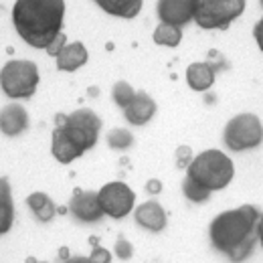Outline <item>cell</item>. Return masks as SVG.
Wrapping results in <instances>:
<instances>
[{
  "mask_svg": "<svg viewBox=\"0 0 263 263\" xmlns=\"http://www.w3.org/2000/svg\"><path fill=\"white\" fill-rule=\"evenodd\" d=\"M259 219L261 211L253 204L223 211L209 225L211 245L233 263L245 261L259 241Z\"/></svg>",
  "mask_w": 263,
  "mask_h": 263,
  "instance_id": "6da1fadb",
  "label": "cell"
},
{
  "mask_svg": "<svg viewBox=\"0 0 263 263\" xmlns=\"http://www.w3.org/2000/svg\"><path fill=\"white\" fill-rule=\"evenodd\" d=\"M51 134V154L61 164H71L98 144L101 118L89 107L75 109L69 116L59 114Z\"/></svg>",
  "mask_w": 263,
  "mask_h": 263,
  "instance_id": "7a4b0ae2",
  "label": "cell"
},
{
  "mask_svg": "<svg viewBox=\"0 0 263 263\" xmlns=\"http://www.w3.org/2000/svg\"><path fill=\"white\" fill-rule=\"evenodd\" d=\"M63 0H18L12 6V23L21 39L34 49H45L61 34Z\"/></svg>",
  "mask_w": 263,
  "mask_h": 263,
  "instance_id": "3957f363",
  "label": "cell"
},
{
  "mask_svg": "<svg viewBox=\"0 0 263 263\" xmlns=\"http://www.w3.org/2000/svg\"><path fill=\"white\" fill-rule=\"evenodd\" d=\"M235 176V164L229 156L221 150H204L193 158L186 168V176L197 186L215 193L229 184Z\"/></svg>",
  "mask_w": 263,
  "mask_h": 263,
  "instance_id": "277c9868",
  "label": "cell"
},
{
  "mask_svg": "<svg viewBox=\"0 0 263 263\" xmlns=\"http://www.w3.org/2000/svg\"><path fill=\"white\" fill-rule=\"evenodd\" d=\"M41 81L39 67L33 61L21 59V61H8L0 71V85L2 91L10 99L31 98L36 91V85Z\"/></svg>",
  "mask_w": 263,
  "mask_h": 263,
  "instance_id": "5b68a950",
  "label": "cell"
},
{
  "mask_svg": "<svg viewBox=\"0 0 263 263\" xmlns=\"http://www.w3.org/2000/svg\"><path fill=\"white\" fill-rule=\"evenodd\" d=\"M225 146L233 152L255 150L263 144V124L255 114H239L231 118L223 132Z\"/></svg>",
  "mask_w": 263,
  "mask_h": 263,
  "instance_id": "8992f818",
  "label": "cell"
},
{
  "mask_svg": "<svg viewBox=\"0 0 263 263\" xmlns=\"http://www.w3.org/2000/svg\"><path fill=\"white\" fill-rule=\"evenodd\" d=\"M245 10V0H197L195 23L200 29H227Z\"/></svg>",
  "mask_w": 263,
  "mask_h": 263,
  "instance_id": "52a82bcc",
  "label": "cell"
},
{
  "mask_svg": "<svg viewBox=\"0 0 263 263\" xmlns=\"http://www.w3.org/2000/svg\"><path fill=\"white\" fill-rule=\"evenodd\" d=\"M99 204L101 211L111 217V219H124L126 215H130L134 211V202H136V193L132 191L126 182H107L98 191Z\"/></svg>",
  "mask_w": 263,
  "mask_h": 263,
  "instance_id": "ba28073f",
  "label": "cell"
},
{
  "mask_svg": "<svg viewBox=\"0 0 263 263\" xmlns=\"http://www.w3.org/2000/svg\"><path fill=\"white\" fill-rule=\"evenodd\" d=\"M69 213L77 221H81V223H98V221H101V217L105 215L101 211L98 193L81 191V189H75L73 197L69 200Z\"/></svg>",
  "mask_w": 263,
  "mask_h": 263,
  "instance_id": "9c48e42d",
  "label": "cell"
},
{
  "mask_svg": "<svg viewBox=\"0 0 263 263\" xmlns=\"http://www.w3.org/2000/svg\"><path fill=\"white\" fill-rule=\"evenodd\" d=\"M195 10H197V0H160L156 8L158 18L162 23L178 29L195 21Z\"/></svg>",
  "mask_w": 263,
  "mask_h": 263,
  "instance_id": "30bf717a",
  "label": "cell"
},
{
  "mask_svg": "<svg viewBox=\"0 0 263 263\" xmlns=\"http://www.w3.org/2000/svg\"><path fill=\"white\" fill-rule=\"evenodd\" d=\"M134 219L142 229L150 231V233H160L168 225L166 211L156 200H148V202H142L140 206H136Z\"/></svg>",
  "mask_w": 263,
  "mask_h": 263,
  "instance_id": "8fae6325",
  "label": "cell"
},
{
  "mask_svg": "<svg viewBox=\"0 0 263 263\" xmlns=\"http://www.w3.org/2000/svg\"><path fill=\"white\" fill-rule=\"evenodd\" d=\"M29 126V114L27 109L21 105V103H8L2 107V114H0V130L4 136L8 138H14L18 134L27 130Z\"/></svg>",
  "mask_w": 263,
  "mask_h": 263,
  "instance_id": "7c38bea8",
  "label": "cell"
},
{
  "mask_svg": "<svg viewBox=\"0 0 263 263\" xmlns=\"http://www.w3.org/2000/svg\"><path fill=\"white\" fill-rule=\"evenodd\" d=\"M156 114V101L146 91H138L130 105L124 109V116L132 126H144L148 124Z\"/></svg>",
  "mask_w": 263,
  "mask_h": 263,
  "instance_id": "4fadbf2b",
  "label": "cell"
},
{
  "mask_svg": "<svg viewBox=\"0 0 263 263\" xmlns=\"http://www.w3.org/2000/svg\"><path fill=\"white\" fill-rule=\"evenodd\" d=\"M89 59V53L85 49V45L81 41H75V43H69L65 49L59 53L57 57V69L59 71H77L79 67H83Z\"/></svg>",
  "mask_w": 263,
  "mask_h": 263,
  "instance_id": "5bb4252c",
  "label": "cell"
},
{
  "mask_svg": "<svg viewBox=\"0 0 263 263\" xmlns=\"http://www.w3.org/2000/svg\"><path fill=\"white\" fill-rule=\"evenodd\" d=\"M186 83L193 91H206L215 85V67L209 63H191L186 67Z\"/></svg>",
  "mask_w": 263,
  "mask_h": 263,
  "instance_id": "9a60e30c",
  "label": "cell"
},
{
  "mask_svg": "<svg viewBox=\"0 0 263 263\" xmlns=\"http://www.w3.org/2000/svg\"><path fill=\"white\" fill-rule=\"evenodd\" d=\"M101 10L114 14V16H122V18H134L140 10H142V0H98Z\"/></svg>",
  "mask_w": 263,
  "mask_h": 263,
  "instance_id": "2e32d148",
  "label": "cell"
},
{
  "mask_svg": "<svg viewBox=\"0 0 263 263\" xmlns=\"http://www.w3.org/2000/svg\"><path fill=\"white\" fill-rule=\"evenodd\" d=\"M27 204H29V209L33 211L34 217L41 223H49L55 217V213H57L55 202L51 200V197L47 193H31L27 197Z\"/></svg>",
  "mask_w": 263,
  "mask_h": 263,
  "instance_id": "e0dca14e",
  "label": "cell"
},
{
  "mask_svg": "<svg viewBox=\"0 0 263 263\" xmlns=\"http://www.w3.org/2000/svg\"><path fill=\"white\" fill-rule=\"evenodd\" d=\"M14 209H12V197H10V184L6 178L0 180V233H8L12 225Z\"/></svg>",
  "mask_w": 263,
  "mask_h": 263,
  "instance_id": "ac0fdd59",
  "label": "cell"
},
{
  "mask_svg": "<svg viewBox=\"0 0 263 263\" xmlns=\"http://www.w3.org/2000/svg\"><path fill=\"white\" fill-rule=\"evenodd\" d=\"M152 39H154L156 45H162V47H176V45H180V41H182V29L172 27V25H166V23H160V25L154 29Z\"/></svg>",
  "mask_w": 263,
  "mask_h": 263,
  "instance_id": "d6986e66",
  "label": "cell"
},
{
  "mask_svg": "<svg viewBox=\"0 0 263 263\" xmlns=\"http://www.w3.org/2000/svg\"><path fill=\"white\" fill-rule=\"evenodd\" d=\"M111 98H114V103H116L118 107L126 109L132 101H134V98H136V91H134V87H132L130 83H126V81H116V83H114V89H111Z\"/></svg>",
  "mask_w": 263,
  "mask_h": 263,
  "instance_id": "ffe728a7",
  "label": "cell"
},
{
  "mask_svg": "<svg viewBox=\"0 0 263 263\" xmlns=\"http://www.w3.org/2000/svg\"><path fill=\"white\" fill-rule=\"evenodd\" d=\"M107 144L111 150H128L134 146V136L126 128H114L107 134Z\"/></svg>",
  "mask_w": 263,
  "mask_h": 263,
  "instance_id": "44dd1931",
  "label": "cell"
},
{
  "mask_svg": "<svg viewBox=\"0 0 263 263\" xmlns=\"http://www.w3.org/2000/svg\"><path fill=\"white\" fill-rule=\"evenodd\" d=\"M182 193H184V197L189 198L191 202H204V200H209V197H211L209 191H204V189L197 186V184L191 182L189 178L182 180Z\"/></svg>",
  "mask_w": 263,
  "mask_h": 263,
  "instance_id": "7402d4cb",
  "label": "cell"
},
{
  "mask_svg": "<svg viewBox=\"0 0 263 263\" xmlns=\"http://www.w3.org/2000/svg\"><path fill=\"white\" fill-rule=\"evenodd\" d=\"M116 255H118V259H130L132 255H134V247H132V243L128 239H124V237H120L118 241H116Z\"/></svg>",
  "mask_w": 263,
  "mask_h": 263,
  "instance_id": "603a6c76",
  "label": "cell"
},
{
  "mask_svg": "<svg viewBox=\"0 0 263 263\" xmlns=\"http://www.w3.org/2000/svg\"><path fill=\"white\" fill-rule=\"evenodd\" d=\"M193 150L189 146H178L176 148V166L178 168H189V164L193 162Z\"/></svg>",
  "mask_w": 263,
  "mask_h": 263,
  "instance_id": "cb8c5ba5",
  "label": "cell"
},
{
  "mask_svg": "<svg viewBox=\"0 0 263 263\" xmlns=\"http://www.w3.org/2000/svg\"><path fill=\"white\" fill-rule=\"evenodd\" d=\"M67 45H69V43H67V36L61 33L55 41H53V43H51V45H49V47H47V53H49L51 57H55V59H57V57H59V53L65 49Z\"/></svg>",
  "mask_w": 263,
  "mask_h": 263,
  "instance_id": "d4e9b609",
  "label": "cell"
},
{
  "mask_svg": "<svg viewBox=\"0 0 263 263\" xmlns=\"http://www.w3.org/2000/svg\"><path fill=\"white\" fill-rule=\"evenodd\" d=\"M89 259L93 263H111V253L107 249H103V247H93Z\"/></svg>",
  "mask_w": 263,
  "mask_h": 263,
  "instance_id": "484cf974",
  "label": "cell"
},
{
  "mask_svg": "<svg viewBox=\"0 0 263 263\" xmlns=\"http://www.w3.org/2000/svg\"><path fill=\"white\" fill-rule=\"evenodd\" d=\"M160 191H162V182L158 178H152V180L146 182V193L148 195H160Z\"/></svg>",
  "mask_w": 263,
  "mask_h": 263,
  "instance_id": "4316f807",
  "label": "cell"
},
{
  "mask_svg": "<svg viewBox=\"0 0 263 263\" xmlns=\"http://www.w3.org/2000/svg\"><path fill=\"white\" fill-rule=\"evenodd\" d=\"M253 36H255V41H257V47L263 51V16H261V21L255 25V29H253Z\"/></svg>",
  "mask_w": 263,
  "mask_h": 263,
  "instance_id": "83f0119b",
  "label": "cell"
},
{
  "mask_svg": "<svg viewBox=\"0 0 263 263\" xmlns=\"http://www.w3.org/2000/svg\"><path fill=\"white\" fill-rule=\"evenodd\" d=\"M65 263H93L89 257H69L65 259Z\"/></svg>",
  "mask_w": 263,
  "mask_h": 263,
  "instance_id": "f1b7e54d",
  "label": "cell"
},
{
  "mask_svg": "<svg viewBox=\"0 0 263 263\" xmlns=\"http://www.w3.org/2000/svg\"><path fill=\"white\" fill-rule=\"evenodd\" d=\"M259 243L263 247V213H261V219H259Z\"/></svg>",
  "mask_w": 263,
  "mask_h": 263,
  "instance_id": "f546056e",
  "label": "cell"
},
{
  "mask_svg": "<svg viewBox=\"0 0 263 263\" xmlns=\"http://www.w3.org/2000/svg\"><path fill=\"white\" fill-rule=\"evenodd\" d=\"M27 263H47V261H36L34 257H29V259H27Z\"/></svg>",
  "mask_w": 263,
  "mask_h": 263,
  "instance_id": "4dcf8cb0",
  "label": "cell"
},
{
  "mask_svg": "<svg viewBox=\"0 0 263 263\" xmlns=\"http://www.w3.org/2000/svg\"><path fill=\"white\" fill-rule=\"evenodd\" d=\"M261 4H263V0H261Z\"/></svg>",
  "mask_w": 263,
  "mask_h": 263,
  "instance_id": "1f68e13d",
  "label": "cell"
}]
</instances>
